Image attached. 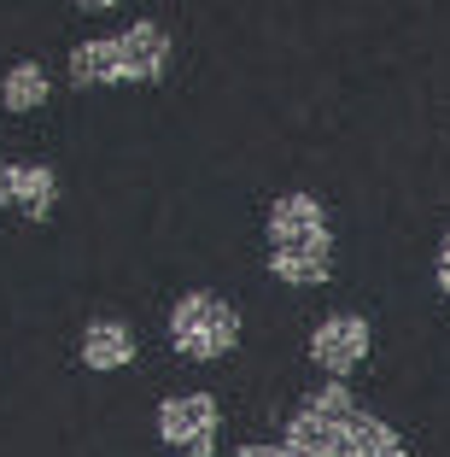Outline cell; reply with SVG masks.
Segmentation results:
<instances>
[{"mask_svg":"<svg viewBox=\"0 0 450 457\" xmlns=\"http://www.w3.org/2000/svg\"><path fill=\"white\" fill-rule=\"evenodd\" d=\"M287 457H410L392 422H380L345 381L316 387L299 411H292L287 434H281Z\"/></svg>","mask_w":450,"mask_h":457,"instance_id":"1","label":"cell"},{"mask_svg":"<svg viewBox=\"0 0 450 457\" xmlns=\"http://www.w3.org/2000/svg\"><path fill=\"white\" fill-rule=\"evenodd\" d=\"M269 270L287 287H316L333 276V223L316 194H281L269 205Z\"/></svg>","mask_w":450,"mask_h":457,"instance_id":"2","label":"cell"},{"mask_svg":"<svg viewBox=\"0 0 450 457\" xmlns=\"http://www.w3.org/2000/svg\"><path fill=\"white\" fill-rule=\"evenodd\" d=\"M170 71V29L141 18L111 36H88L70 47V82L77 88H106V82H159Z\"/></svg>","mask_w":450,"mask_h":457,"instance_id":"3","label":"cell"},{"mask_svg":"<svg viewBox=\"0 0 450 457\" xmlns=\"http://www.w3.org/2000/svg\"><path fill=\"white\" fill-rule=\"evenodd\" d=\"M240 340V317L234 305H228L223 294H211V287H193V294H182L170 305V346L182 352V358H228Z\"/></svg>","mask_w":450,"mask_h":457,"instance_id":"4","label":"cell"},{"mask_svg":"<svg viewBox=\"0 0 450 457\" xmlns=\"http://www.w3.org/2000/svg\"><path fill=\"white\" fill-rule=\"evenodd\" d=\"M217 428H223V411H217L211 393H176V399L159 404V434L182 457H211Z\"/></svg>","mask_w":450,"mask_h":457,"instance_id":"5","label":"cell"},{"mask_svg":"<svg viewBox=\"0 0 450 457\" xmlns=\"http://www.w3.org/2000/svg\"><path fill=\"white\" fill-rule=\"evenodd\" d=\"M369 317H357V311H333V317H322L316 335H310V363H322L333 381L351 376L363 358H369Z\"/></svg>","mask_w":450,"mask_h":457,"instance_id":"6","label":"cell"},{"mask_svg":"<svg viewBox=\"0 0 450 457\" xmlns=\"http://www.w3.org/2000/svg\"><path fill=\"white\" fill-rule=\"evenodd\" d=\"M18 205L29 223H47L59 205V176L47 164H0V212Z\"/></svg>","mask_w":450,"mask_h":457,"instance_id":"7","label":"cell"},{"mask_svg":"<svg viewBox=\"0 0 450 457\" xmlns=\"http://www.w3.org/2000/svg\"><path fill=\"white\" fill-rule=\"evenodd\" d=\"M135 358V328L123 317H94L82 328V363L88 370H123Z\"/></svg>","mask_w":450,"mask_h":457,"instance_id":"8","label":"cell"},{"mask_svg":"<svg viewBox=\"0 0 450 457\" xmlns=\"http://www.w3.org/2000/svg\"><path fill=\"white\" fill-rule=\"evenodd\" d=\"M41 100H47V71H41L36 59H18V65L0 77V106L6 112H36Z\"/></svg>","mask_w":450,"mask_h":457,"instance_id":"9","label":"cell"},{"mask_svg":"<svg viewBox=\"0 0 450 457\" xmlns=\"http://www.w3.org/2000/svg\"><path fill=\"white\" fill-rule=\"evenodd\" d=\"M438 287H445V299H450V235H445V246H438Z\"/></svg>","mask_w":450,"mask_h":457,"instance_id":"10","label":"cell"},{"mask_svg":"<svg viewBox=\"0 0 450 457\" xmlns=\"http://www.w3.org/2000/svg\"><path fill=\"white\" fill-rule=\"evenodd\" d=\"M234 457H287V452H281V445H240Z\"/></svg>","mask_w":450,"mask_h":457,"instance_id":"11","label":"cell"}]
</instances>
